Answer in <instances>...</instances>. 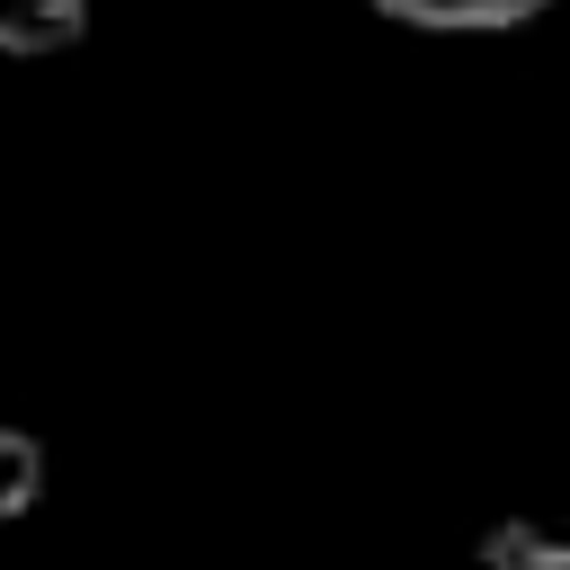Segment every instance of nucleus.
<instances>
[{"instance_id": "f03ea898", "label": "nucleus", "mask_w": 570, "mask_h": 570, "mask_svg": "<svg viewBox=\"0 0 570 570\" xmlns=\"http://www.w3.org/2000/svg\"><path fill=\"white\" fill-rule=\"evenodd\" d=\"M89 36V0H0V53H62Z\"/></svg>"}, {"instance_id": "7ed1b4c3", "label": "nucleus", "mask_w": 570, "mask_h": 570, "mask_svg": "<svg viewBox=\"0 0 570 570\" xmlns=\"http://www.w3.org/2000/svg\"><path fill=\"white\" fill-rule=\"evenodd\" d=\"M45 499V445L27 428H0V525H18Z\"/></svg>"}, {"instance_id": "20e7f679", "label": "nucleus", "mask_w": 570, "mask_h": 570, "mask_svg": "<svg viewBox=\"0 0 570 570\" xmlns=\"http://www.w3.org/2000/svg\"><path fill=\"white\" fill-rule=\"evenodd\" d=\"M481 570H570V543L561 534H543V525H490V543H481Z\"/></svg>"}, {"instance_id": "f257e3e1", "label": "nucleus", "mask_w": 570, "mask_h": 570, "mask_svg": "<svg viewBox=\"0 0 570 570\" xmlns=\"http://www.w3.org/2000/svg\"><path fill=\"white\" fill-rule=\"evenodd\" d=\"M365 9H383L401 27H428V36H499V27L543 18L552 0H365Z\"/></svg>"}]
</instances>
